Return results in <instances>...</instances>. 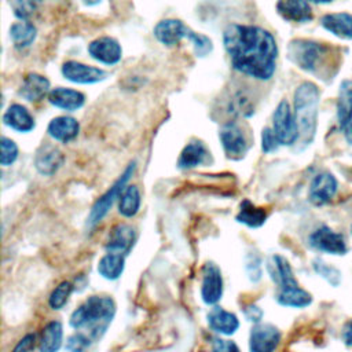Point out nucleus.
Instances as JSON below:
<instances>
[{
  "label": "nucleus",
  "mask_w": 352,
  "mask_h": 352,
  "mask_svg": "<svg viewBox=\"0 0 352 352\" xmlns=\"http://www.w3.org/2000/svg\"><path fill=\"white\" fill-rule=\"evenodd\" d=\"M232 67L256 80H270L276 70L278 44L271 32L254 25L231 23L223 32Z\"/></svg>",
  "instance_id": "f257e3e1"
},
{
  "label": "nucleus",
  "mask_w": 352,
  "mask_h": 352,
  "mask_svg": "<svg viewBox=\"0 0 352 352\" xmlns=\"http://www.w3.org/2000/svg\"><path fill=\"white\" fill-rule=\"evenodd\" d=\"M116 302L110 296H91L70 315L69 324L85 333L92 341H99L116 316Z\"/></svg>",
  "instance_id": "f03ea898"
},
{
  "label": "nucleus",
  "mask_w": 352,
  "mask_h": 352,
  "mask_svg": "<svg viewBox=\"0 0 352 352\" xmlns=\"http://www.w3.org/2000/svg\"><path fill=\"white\" fill-rule=\"evenodd\" d=\"M320 92L316 84L312 81L301 82L293 96V111L298 125V143L301 147H307L312 143L318 128Z\"/></svg>",
  "instance_id": "7ed1b4c3"
},
{
  "label": "nucleus",
  "mask_w": 352,
  "mask_h": 352,
  "mask_svg": "<svg viewBox=\"0 0 352 352\" xmlns=\"http://www.w3.org/2000/svg\"><path fill=\"white\" fill-rule=\"evenodd\" d=\"M329 51L330 48L327 45L307 38L292 40L287 45L289 59L308 73H318L322 69Z\"/></svg>",
  "instance_id": "20e7f679"
},
{
  "label": "nucleus",
  "mask_w": 352,
  "mask_h": 352,
  "mask_svg": "<svg viewBox=\"0 0 352 352\" xmlns=\"http://www.w3.org/2000/svg\"><path fill=\"white\" fill-rule=\"evenodd\" d=\"M135 170H136V161H132L126 165V168L118 176V179L95 201V204L92 205V208L89 210V214L87 217V227L88 228L96 227L107 216V213L113 208L114 202L120 198L122 190L125 188L128 180L135 173Z\"/></svg>",
  "instance_id": "39448f33"
},
{
  "label": "nucleus",
  "mask_w": 352,
  "mask_h": 352,
  "mask_svg": "<svg viewBox=\"0 0 352 352\" xmlns=\"http://www.w3.org/2000/svg\"><path fill=\"white\" fill-rule=\"evenodd\" d=\"M272 129L280 146H293L298 142V125L287 100H280L272 114Z\"/></svg>",
  "instance_id": "423d86ee"
},
{
  "label": "nucleus",
  "mask_w": 352,
  "mask_h": 352,
  "mask_svg": "<svg viewBox=\"0 0 352 352\" xmlns=\"http://www.w3.org/2000/svg\"><path fill=\"white\" fill-rule=\"evenodd\" d=\"M219 140L227 158L230 160L243 158L250 147L246 133L243 132L242 126L235 121H228L223 124L219 131Z\"/></svg>",
  "instance_id": "0eeeda50"
},
{
  "label": "nucleus",
  "mask_w": 352,
  "mask_h": 352,
  "mask_svg": "<svg viewBox=\"0 0 352 352\" xmlns=\"http://www.w3.org/2000/svg\"><path fill=\"white\" fill-rule=\"evenodd\" d=\"M224 293V280L220 267L213 261H206L202 267L201 298L206 305H216Z\"/></svg>",
  "instance_id": "6e6552de"
},
{
  "label": "nucleus",
  "mask_w": 352,
  "mask_h": 352,
  "mask_svg": "<svg viewBox=\"0 0 352 352\" xmlns=\"http://www.w3.org/2000/svg\"><path fill=\"white\" fill-rule=\"evenodd\" d=\"M308 242L318 252L341 256L346 253V243L340 232H336L327 226H320L311 232Z\"/></svg>",
  "instance_id": "1a4fd4ad"
},
{
  "label": "nucleus",
  "mask_w": 352,
  "mask_h": 352,
  "mask_svg": "<svg viewBox=\"0 0 352 352\" xmlns=\"http://www.w3.org/2000/svg\"><path fill=\"white\" fill-rule=\"evenodd\" d=\"M60 73L65 80L74 84H96L106 80L109 76L107 72L100 67L77 60H66L60 67Z\"/></svg>",
  "instance_id": "9d476101"
},
{
  "label": "nucleus",
  "mask_w": 352,
  "mask_h": 352,
  "mask_svg": "<svg viewBox=\"0 0 352 352\" xmlns=\"http://www.w3.org/2000/svg\"><path fill=\"white\" fill-rule=\"evenodd\" d=\"M87 51L92 59L107 66L118 63L122 58V48L120 43L110 36H102L92 40L88 44Z\"/></svg>",
  "instance_id": "9b49d317"
},
{
  "label": "nucleus",
  "mask_w": 352,
  "mask_h": 352,
  "mask_svg": "<svg viewBox=\"0 0 352 352\" xmlns=\"http://www.w3.org/2000/svg\"><path fill=\"white\" fill-rule=\"evenodd\" d=\"M280 331L270 323H256L249 334V349L252 352H271L280 342Z\"/></svg>",
  "instance_id": "f8f14e48"
},
{
  "label": "nucleus",
  "mask_w": 352,
  "mask_h": 352,
  "mask_svg": "<svg viewBox=\"0 0 352 352\" xmlns=\"http://www.w3.org/2000/svg\"><path fill=\"white\" fill-rule=\"evenodd\" d=\"M192 32L194 30L186 26L180 19H175V18L160 21L153 30L155 38L165 47H175L183 38L190 40Z\"/></svg>",
  "instance_id": "ddd939ff"
},
{
  "label": "nucleus",
  "mask_w": 352,
  "mask_h": 352,
  "mask_svg": "<svg viewBox=\"0 0 352 352\" xmlns=\"http://www.w3.org/2000/svg\"><path fill=\"white\" fill-rule=\"evenodd\" d=\"M338 190V182L330 172H320L315 175L309 184L308 199L315 206L329 204Z\"/></svg>",
  "instance_id": "4468645a"
},
{
  "label": "nucleus",
  "mask_w": 352,
  "mask_h": 352,
  "mask_svg": "<svg viewBox=\"0 0 352 352\" xmlns=\"http://www.w3.org/2000/svg\"><path fill=\"white\" fill-rule=\"evenodd\" d=\"M136 239L138 232L135 227L128 223H118L110 230L104 249L106 252H116L128 256L132 252Z\"/></svg>",
  "instance_id": "2eb2a0df"
},
{
  "label": "nucleus",
  "mask_w": 352,
  "mask_h": 352,
  "mask_svg": "<svg viewBox=\"0 0 352 352\" xmlns=\"http://www.w3.org/2000/svg\"><path fill=\"white\" fill-rule=\"evenodd\" d=\"M33 162L36 170L40 175L52 176L65 164V155L58 147L45 143L37 148Z\"/></svg>",
  "instance_id": "dca6fc26"
},
{
  "label": "nucleus",
  "mask_w": 352,
  "mask_h": 352,
  "mask_svg": "<svg viewBox=\"0 0 352 352\" xmlns=\"http://www.w3.org/2000/svg\"><path fill=\"white\" fill-rule=\"evenodd\" d=\"M209 160L210 151L206 144L201 140H191L180 151L176 165L182 170H190L208 164Z\"/></svg>",
  "instance_id": "f3484780"
},
{
  "label": "nucleus",
  "mask_w": 352,
  "mask_h": 352,
  "mask_svg": "<svg viewBox=\"0 0 352 352\" xmlns=\"http://www.w3.org/2000/svg\"><path fill=\"white\" fill-rule=\"evenodd\" d=\"M206 319L209 329L220 336H232L239 329L238 316L219 305H213V308L208 312Z\"/></svg>",
  "instance_id": "a211bd4d"
},
{
  "label": "nucleus",
  "mask_w": 352,
  "mask_h": 352,
  "mask_svg": "<svg viewBox=\"0 0 352 352\" xmlns=\"http://www.w3.org/2000/svg\"><path fill=\"white\" fill-rule=\"evenodd\" d=\"M47 133L55 142L66 144L78 136L80 122L70 116H58L48 122Z\"/></svg>",
  "instance_id": "6ab92c4d"
},
{
  "label": "nucleus",
  "mask_w": 352,
  "mask_h": 352,
  "mask_svg": "<svg viewBox=\"0 0 352 352\" xmlns=\"http://www.w3.org/2000/svg\"><path fill=\"white\" fill-rule=\"evenodd\" d=\"M51 91L50 80L38 73H28L19 87V96L28 102H40L44 96H48Z\"/></svg>",
  "instance_id": "aec40b11"
},
{
  "label": "nucleus",
  "mask_w": 352,
  "mask_h": 352,
  "mask_svg": "<svg viewBox=\"0 0 352 352\" xmlns=\"http://www.w3.org/2000/svg\"><path fill=\"white\" fill-rule=\"evenodd\" d=\"M3 122L6 126L19 133H28L34 129L36 121L32 113L21 103H12L3 114Z\"/></svg>",
  "instance_id": "412c9836"
},
{
  "label": "nucleus",
  "mask_w": 352,
  "mask_h": 352,
  "mask_svg": "<svg viewBox=\"0 0 352 352\" xmlns=\"http://www.w3.org/2000/svg\"><path fill=\"white\" fill-rule=\"evenodd\" d=\"M267 271H268L272 282L278 286V289L298 285V282L293 274L290 263L287 261L286 257H283L280 254H274L268 258Z\"/></svg>",
  "instance_id": "4be33fe9"
},
{
  "label": "nucleus",
  "mask_w": 352,
  "mask_h": 352,
  "mask_svg": "<svg viewBox=\"0 0 352 352\" xmlns=\"http://www.w3.org/2000/svg\"><path fill=\"white\" fill-rule=\"evenodd\" d=\"M47 98L52 106L65 111H76L85 103V95L82 92L65 87L52 88Z\"/></svg>",
  "instance_id": "5701e85b"
},
{
  "label": "nucleus",
  "mask_w": 352,
  "mask_h": 352,
  "mask_svg": "<svg viewBox=\"0 0 352 352\" xmlns=\"http://www.w3.org/2000/svg\"><path fill=\"white\" fill-rule=\"evenodd\" d=\"M278 14L290 22L304 23L314 18L308 0H276Z\"/></svg>",
  "instance_id": "b1692460"
},
{
  "label": "nucleus",
  "mask_w": 352,
  "mask_h": 352,
  "mask_svg": "<svg viewBox=\"0 0 352 352\" xmlns=\"http://www.w3.org/2000/svg\"><path fill=\"white\" fill-rule=\"evenodd\" d=\"M320 25L340 38L352 40V14L349 12L326 14L322 16Z\"/></svg>",
  "instance_id": "393cba45"
},
{
  "label": "nucleus",
  "mask_w": 352,
  "mask_h": 352,
  "mask_svg": "<svg viewBox=\"0 0 352 352\" xmlns=\"http://www.w3.org/2000/svg\"><path fill=\"white\" fill-rule=\"evenodd\" d=\"M268 213L264 208L254 205L250 199L245 198L239 204V210L235 214V220L249 228H258L267 221Z\"/></svg>",
  "instance_id": "a878e982"
},
{
  "label": "nucleus",
  "mask_w": 352,
  "mask_h": 352,
  "mask_svg": "<svg viewBox=\"0 0 352 352\" xmlns=\"http://www.w3.org/2000/svg\"><path fill=\"white\" fill-rule=\"evenodd\" d=\"M125 257L126 256L122 253L106 252L98 261V274L107 280H117L124 274Z\"/></svg>",
  "instance_id": "bb28decb"
},
{
  "label": "nucleus",
  "mask_w": 352,
  "mask_h": 352,
  "mask_svg": "<svg viewBox=\"0 0 352 352\" xmlns=\"http://www.w3.org/2000/svg\"><path fill=\"white\" fill-rule=\"evenodd\" d=\"M275 300L279 305L290 308H305L312 302V296L298 285L278 289Z\"/></svg>",
  "instance_id": "cd10ccee"
},
{
  "label": "nucleus",
  "mask_w": 352,
  "mask_h": 352,
  "mask_svg": "<svg viewBox=\"0 0 352 352\" xmlns=\"http://www.w3.org/2000/svg\"><path fill=\"white\" fill-rule=\"evenodd\" d=\"M63 342V326L59 320L48 322L40 334L38 351L41 352H55L60 349Z\"/></svg>",
  "instance_id": "c85d7f7f"
},
{
  "label": "nucleus",
  "mask_w": 352,
  "mask_h": 352,
  "mask_svg": "<svg viewBox=\"0 0 352 352\" xmlns=\"http://www.w3.org/2000/svg\"><path fill=\"white\" fill-rule=\"evenodd\" d=\"M140 205L142 195L139 187L135 184L125 186L118 198V213L126 219L135 217L140 210Z\"/></svg>",
  "instance_id": "c756f323"
},
{
  "label": "nucleus",
  "mask_w": 352,
  "mask_h": 352,
  "mask_svg": "<svg viewBox=\"0 0 352 352\" xmlns=\"http://www.w3.org/2000/svg\"><path fill=\"white\" fill-rule=\"evenodd\" d=\"M337 120L344 128L352 120V80H342L337 98Z\"/></svg>",
  "instance_id": "7c9ffc66"
},
{
  "label": "nucleus",
  "mask_w": 352,
  "mask_h": 352,
  "mask_svg": "<svg viewBox=\"0 0 352 352\" xmlns=\"http://www.w3.org/2000/svg\"><path fill=\"white\" fill-rule=\"evenodd\" d=\"M37 36V29L33 23L21 21L15 22L10 28V37L16 50H25L33 44Z\"/></svg>",
  "instance_id": "2f4dec72"
},
{
  "label": "nucleus",
  "mask_w": 352,
  "mask_h": 352,
  "mask_svg": "<svg viewBox=\"0 0 352 352\" xmlns=\"http://www.w3.org/2000/svg\"><path fill=\"white\" fill-rule=\"evenodd\" d=\"M73 290H74V285L70 280H62L58 286H55V289L51 292L48 297L50 308L55 311L62 309L67 304Z\"/></svg>",
  "instance_id": "473e14b6"
},
{
  "label": "nucleus",
  "mask_w": 352,
  "mask_h": 352,
  "mask_svg": "<svg viewBox=\"0 0 352 352\" xmlns=\"http://www.w3.org/2000/svg\"><path fill=\"white\" fill-rule=\"evenodd\" d=\"M312 268H314V271L319 275V276H322L326 282H329L331 286H338L340 285V282H341V272L336 268V267H333V265H330V264H327L326 261H323L322 258H315L314 261H312Z\"/></svg>",
  "instance_id": "72a5a7b5"
},
{
  "label": "nucleus",
  "mask_w": 352,
  "mask_h": 352,
  "mask_svg": "<svg viewBox=\"0 0 352 352\" xmlns=\"http://www.w3.org/2000/svg\"><path fill=\"white\" fill-rule=\"evenodd\" d=\"M0 164L3 166H11L19 155V148L16 146V143L7 138V136H1L0 139Z\"/></svg>",
  "instance_id": "f704fd0d"
},
{
  "label": "nucleus",
  "mask_w": 352,
  "mask_h": 352,
  "mask_svg": "<svg viewBox=\"0 0 352 352\" xmlns=\"http://www.w3.org/2000/svg\"><path fill=\"white\" fill-rule=\"evenodd\" d=\"M228 111L232 113L236 117H250L254 113V107L252 104V102L243 95V94H236L232 100L230 102L228 106Z\"/></svg>",
  "instance_id": "c9c22d12"
},
{
  "label": "nucleus",
  "mask_w": 352,
  "mask_h": 352,
  "mask_svg": "<svg viewBox=\"0 0 352 352\" xmlns=\"http://www.w3.org/2000/svg\"><path fill=\"white\" fill-rule=\"evenodd\" d=\"M40 4L41 0H10L14 15L21 21H26L29 16H32Z\"/></svg>",
  "instance_id": "e433bc0d"
},
{
  "label": "nucleus",
  "mask_w": 352,
  "mask_h": 352,
  "mask_svg": "<svg viewBox=\"0 0 352 352\" xmlns=\"http://www.w3.org/2000/svg\"><path fill=\"white\" fill-rule=\"evenodd\" d=\"M91 342H94L91 340V337H88L85 333L77 331V333L69 336V338L66 340V349L80 352V351L87 349L91 345Z\"/></svg>",
  "instance_id": "4c0bfd02"
},
{
  "label": "nucleus",
  "mask_w": 352,
  "mask_h": 352,
  "mask_svg": "<svg viewBox=\"0 0 352 352\" xmlns=\"http://www.w3.org/2000/svg\"><path fill=\"white\" fill-rule=\"evenodd\" d=\"M280 146L272 126H264L261 131V150L265 154H270L275 150H278V147Z\"/></svg>",
  "instance_id": "58836bf2"
},
{
  "label": "nucleus",
  "mask_w": 352,
  "mask_h": 352,
  "mask_svg": "<svg viewBox=\"0 0 352 352\" xmlns=\"http://www.w3.org/2000/svg\"><path fill=\"white\" fill-rule=\"evenodd\" d=\"M246 272H248V278L252 282H258L261 279V258L258 254L256 253H250L246 257Z\"/></svg>",
  "instance_id": "ea45409f"
},
{
  "label": "nucleus",
  "mask_w": 352,
  "mask_h": 352,
  "mask_svg": "<svg viewBox=\"0 0 352 352\" xmlns=\"http://www.w3.org/2000/svg\"><path fill=\"white\" fill-rule=\"evenodd\" d=\"M242 311H243V315H245L246 320H249V322H252V323H254V324H256V323H260L261 319H263V316H264L263 309H261L258 305L253 304V302L243 305Z\"/></svg>",
  "instance_id": "a19ab883"
},
{
  "label": "nucleus",
  "mask_w": 352,
  "mask_h": 352,
  "mask_svg": "<svg viewBox=\"0 0 352 352\" xmlns=\"http://www.w3.org/2000/svg\"><path fill=\"white\" fill-rule=\"evenodd\" d=\"M212 349L217 352H231V351H239V346L231 340L214 337L212 340Z\"/></svg>",
  "instance_id": "79ce46f5"
},
{
  "label": "nucleus",
  "mask_w": 352,
  "mask_h": 352,
  "mask_svg": "<svg viewBox=\"0 0 352 352\" xmlns=\"http://www.w3.org/2000/svg\"><path fill=\"white\" fill-rule=\"evenodd\" d=\"M37 342V336L34 333H29L23 336L18 344L14 346V352H28L34 349V345Z\"/></svg>",
  "instance_id": "37998d69"
},
{
  "label": "nucleus",
  "mask_w": 352,
  "mask_h": 352,
  "mask_svg": "<svg viewBox=\"0 0 352 352\" xmlns=\"http://www.w3.org/2000/svg\"><path fill=\"white\" fill-rule=\"evenodd\" d=\"M341 338L344 341L345 345L352 346V319L348 320L344 327H342V333H341Z\"/></svg>",
  "instance_id": "c03bdc74"
},
{
  "label": "nucleus",
  "mask_w": 352,
  "mask_h": 352,
  "mask_svg": "<svg viewBox=\"0 0 352 352\" xmlns=\"http://www.w3.org/2000/svg\"><path fill=\"white\" fill-rule=\"evenodd\" d=\"M342 129H344V136H345L346 142L352 146V120Z\"/></svg>",
  "instance_id": "a18cd8bd"
},
{
  "label": "nucleus",
  "mask_w": 352,
  "mask_h": 352,
  "mask_svg": "<svg viewBox=\"0 0 352 352\" xmlns=\"http://www.w3.org/2000/svg\"><path fill=\"white\" fill-rule=\"evenodd\" d=\"M82 1H84V4H87V6H96V4L100 3V0H82Z\"/></svg>",
  "instance_id": "49530a36"
},
{
  "label": "nucleus",
  "mask_w": 352,
  "mask_h": 352,
  "mask_svg": "<svg viewBox=\"0 0 352 352\" xmlns=\"http://www.w3.org/2000/svg\"><path fill=\"white\" fill-rule=\"evenodd\" d=\"M311 3H315V4H327V3H331L333 0H308Z\"/></svg>",
  "instance_id": "de8ad7c7"
},
{
  "label": "nucleus",
  "mask_w": 352,
  "mask_h": 352,
  "mask_svg": "<svg viewBox=\"0 0 352 352\" xmlns=\"http://www.w3.org/2000/svg\"><path fill=\"white\" fill-rule=\"evenodd\" d=\"M351 234H352V227H351Z\"/></svg>",
  "instance_id": "09e8293b"
}]
</instances>
